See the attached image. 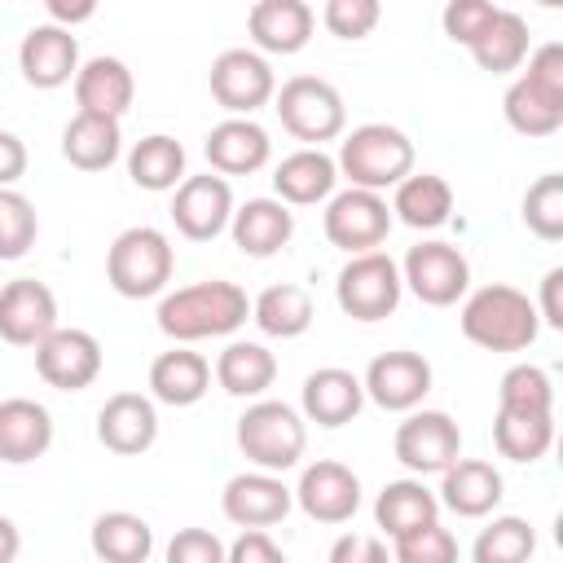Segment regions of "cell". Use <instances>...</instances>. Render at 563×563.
Returning <instances> with one entry per match:
<instances>
[{"label":"cell","mask_w":563,"mask_h":563,"mask_svg":"<svg viewBox=\"0 0 563 563\" xmlns=\"http://www.w3.org/2000/svg\"><path fill=\"white\" fill-rule=\"evenodd\" d=\"M312 26H317V13L303 0H260L246 13V31H251L260 57L264 53H277V57L299 53L312 40Z\"/></svg>","instance_id":"24"},{"label":"cell","mask_w":563,"mask_h":563,"mask_svg":"<svg viewBox=\"0 0 563 563\" xmlns=\"http://www.w3.org/2000/svg\"><path fill=\"white\" fill-rule=\"evenodd\" d=\"M391 207L383 194H369V189H339L330 194L325 202V216H321V229L330 238V246L347 251V255H365V251H378L391 233Z\"/></svg>","instance_id":"10"},{"label":"cell","mask_w":563,"mask_h":563,"mask_svg":"<svg viewBox=\"0 0 563 563\" xmlns=\"http://www.w3.org/2000/svg\"><path fill=\"white\" fill-rule=\"evenodd\" d=\"M18 550H22V532H18V523L9 515H0V563H13Z\"/></svg>","instance_id":"52"},{"label":"cell","mask_w":563,"mask_h":563,"mask_svg":"<svg viewBox=\"0 0 563 563\" xmlns=\"http://www.w3.org/2000/svg\"><path fill=\"white\" fill-rule=\"evenodd\" d=\"M523 224L541 242H559L563 238V176L559 172H545V176H537L528 185V194H523Z\"/></svg>","instance_id":"41"},{"label":"cell","mask_w":563,"mask_h":563,"mask_svg":"<svg viewBox=\"0 0 563 563\" xmlns=\"http://www.w3.org/2000/svg\"><path fill=\"white\" fill-rule=\"evenodd\" d=\"M383 18V4L378 0H325L321 9V22L334 40H365Z\"/></svg>","instance_id":"44"},{"label":"cell","mask_w":563,"mask_h":563,"mask_svg":"<svg viewBox=\"0 0 563 563\" xmlns=\"http://www.w3.org/2000/svg\"><path fill=\"white\" fill-rule=\"evenodd\" d=\"M97 440L119 453V457H136L158 440V409L150 396L141 391H114L101 409H97Z\"/></svg>","instance_id":"21"},{"label":"cell","mask_w":563,"mask_h":563,"mask_svg":"<svg viewBox=\"0 0 563 563\" xmlns=\"http://www.w3.org/2000/svg\"><path fill=\"white\" fill-rule=\"evenodd\" d=\"M493 444L510 462H541L554 444V413H510L497 409L493 418Z\"/></svg>","instance_id":"38"},{"label":"cell","mask_w":563,"mask_h":563,"mask_svg":"<svg viewBox=\"0 0 563 563\" xmlns=\"http://www.w3.org/2000/svg\"><path fill=\"white\" fill-rule=\"evenodd\" d=\"M325 563H391V554H387L383 537H374V532H343L330 545Z\"/></svg>","instance_id":"48"},{"label":"cell","mask_w":563,"mask_h":563,"mask_svg":"<svg viewBox=\"0 0 563 563\" xmlns=\"http://www.w3.org/2000/svg\"><path fill=\"white\" fill-rule=\"evenodd\" d=\"M176 273V251L172 238L154 224H132L123 229L110 251H106V282L123 299H150L167 295V282Z\"/></svg>","instance_id":"5"},{"label":"cell","mask_w":563,"mask_h":563,"mask_svg":"<svg viewBox=\"0 0 563 563\" xmlns=\"http://www.w3.org/2000/svg\"><path fill=\"white\" fill-rule=\"evenodd\" d=\"M40 216L35 202L18 189H0V260H22L35 246Z\"/></svg>","instance_id":"42"},{"label":"cell","mask_w":563,"mask_h":563,"mask_svg":"<svg viewBox=\"0 0 563 563\" xmlns=\"http://www.w3.org/2000/svg\"><path fill=\"white\" fill-rule=\"evenodd\" d=\"M57 330V295L35 277H13L0 286V339L13 347H35Z\"/></svg>","instance_id":"17"},{"label":"cell","mask_w":563,"mask_h":563,"mask_svg":"<svg viewBox=\"0 0 563 563\" xmlns=\"http://www.w3.org/2000/svg\"><path fill=\"white\" fill-rule=\"evenodd\" d=\"M26 176V145L18 132L0 128V189H13Z\"/></svg>","instance_id":"50"},{"label":"cell","mask_w":563,"mask_h":563,"mask_svg":"<svg viewBox=\"0 0 563 563\" xmlns=\"http://www.w3.org/2000/svg\"><path fill=\"white\" fill-rule=\"evenodd\" d=\"M532 308H537V321H545L550 330H563V268H550L541 277V299Z\"/></svg>","instance_id":"49"},{"label":"cell","mask_w":563,"mask_h":563,"mask_svg":"<svg viewBox=\"0 0 563 563\" xmlns=\"http://www.w3.org/2000/svg\"><path fill=\"white\" fill-rule=\"evenodd\" d=\"M53 449V413L31 396L0 400V462L26 466Z\"/></svg>","instance_id":"27"},{"label":"cell","mask_w":563,"mask_h":563,"mask_svg":"<svg viewBox=\"0 0 563 563\" xmlns=\"http://www.w3.org/2000/svg\"><path fill=\"white\" fill-rule=\"evenodd\" d=\"M303 444H308L303 413L286 400H251L238 418V449L246 462H255V471L282 475L299 466Z\"/></svg>","instance_id":"6"},{"label":"cell","mask_w":563,"mask_h":563,"mask_svg":"<svg viewBox=\"0 0 563 563\" xmlns=\"http://www.w3.org/2000/svg\"><path fill=\"white\" fill-rule=\"evenodd\" d=\"M365 405V387L352 369L343 365H321L303 378L299 387V413L303 422H317V427H347Z\"/></svg>","instance_id":"20"},{"label":"cell","mask_w":563,"mask_h":563,"mask_svg":"<svg viewBox=\"0 0 563 563\" xmlns=\"http://www.w3.org/2000/svg\"><path fill=\"white\" fill-rule=\"evenodd\" d=\"M132 97H136V79L128 70L123 57H88L79 62V75H75V106L84 114H106V119H123L132 110Z\"/></svg>","instance_id":"25"},{"label":"cell","mask_w":563,"mask_h":563,"mask_svg":"<svg viewBox=\"0 0 563 563\" xmlns=\"http://www.w3.org/2000/svg\"><path fill=\"white\" fill-rule=\"evenodd\" d=\"M128 176L136 189L167 194L185 180V145L167 132H150L128 150Z\"/></svg>","instance_id":"36"},{"label":"cell","mask_w":563,"mask_h":563,"mask_svg":"<svg viewBox=\"0 0 563 563\" xmlns=\"http://www.w3.org/2000/svg\"><path fill=\"white\" fill-rule=\"evenodd\" d=\"M317 317V303L303 286L295 282H277L268 290H260L251 299V321L268 334V339H299Z\"/></svg>","instance_id":"35"},{"label":"cell","mask_w":563,"mask_h":563,"mask_svg":"<svg viewBox=\"0 0 563 563\" xmlns=\"http://www.w3.org/2000/svg\"><path fill=\"white\" fill-rule=\"evenodd\" d=\"M207 391H211V361L202 352L172 347V352H158L150 361V400L172 405V409H189Z\"/></svg>","instance_id":"28"},{"label":"cell","mask_w":563,"mask_h":563,"mask_svg":"<svg viewBox=\"0 0 563 563\" xmlns=\"http://www.w3.org/2000/svg\"><path fill=\"white\" fill-rule=\"evenodd\" d=\"M334 167L347 180V189L383 194L413 172V141L391 123H361L343 136Z\"/></svg>","instance_id":"4"},{"label":"cell","mask_w":563,"mask_h":563,"mask_svg":"<svg viewBox=\"0 0 563 563\" xmlns=\"http://www.w3.org/2000/svg\"><path fill=\"white\" fill-rule=\"evenodd\" d=\"M506 123L519 136H550L563 128V44H541L528 53V70L501 97Z\"/></svg>","instance_id":"3"},{"label":"cell","mask_w":563,"mask_h":563,"mask_svg":"<svg viewBox=\"0 0 563 563\" xmlns=\"http://www.w3.org/2000/svg\"><path fill=\"white\" fill-rule=\"evenodd\" d=\"M119 150H123L119 119L75 110V119L62 128V158L79 172H106L119 158Z\"/></svg>","instance_id":"33"},{"label":"cell","mask_w":563,"mask_h":563,"mask_svg":"<svg viewBox=\"0 0 563 563\" xmlns=\"http://www.w3.org/2000/svg\"><path fill=\"white\" fill-rule=\"evenodd\" d=\"M435 519H440V501H435V493H431L418 475L391 479V484H383L378 497H374V523H378L391 541L405 537V532H413V528H427V523H435Z\"/></svg>","instance_id":"31"},{"label":"cell","mask_w":563,"mask_h":563,"mask_svg":"<svg viewBox=\"0 0 563 563\" xmlns=\"http://www.w3.org/2000/svg\"><path fill=\"white\" fill-rule=\"evenodd\" d=\"M299 510L317 523H347L361 510V479L352 466L334 457H317L312 466L299 471V484L290 488Z\"/></svg>","instance_id":"16"},{"label":"cell","mask_w":563,"mask_h":563,"mask_svg":"<svg viewBox=\"0 0 563 563\" xmlns=\"http://www.w3.org/2000/svg\"><path fill=\"white\" fill-rule=\"evenodd\" d=\"M391 563H457V537L435 519L391 541Z\"/></svg>","instance_id":"43"},{"label":"cell","mask_w":563,"mask_h":563,"mask_svg":"<svg viewBox=\"0 0 563 563\" xmlns=\"http://www.w3.org/2000/svg\"><path fill=\"white\" fill-rule=\"evenodd\" d=\"M497 409L510 413H554V383L541 365H510L497 383Z\"/></svg>","instance_id":"40"},{"label":"cell","mask_w":563,"mask_h":563,"mask_svg":"<svg viewBox=\"0 0 563 563\" xmlns=\"http://www.w3.org/2000/svg\"><path fill=\"white\" fill-rule=\"evenodd\" d=\"M528 53H532V31H528V22H523L515 9H497L493 26L471 44L475 66L488 70V75H510V70H519V66L528 62Z\"/></svg>","instance_id":"37"},{"label":"cell","mask_w":563,"mask_h":563,"mask_svg":"<svg viewBox=\"0 0 563 563\" xmlns=\"http://www.w3.org/2000/svg\"><path fill=\"white\" fill-rule=\"evenodd\" d=\"M493 18H497V4H488V0H449L444 13H440L444 35L453 44H462V48H471L493 26Z\"/></svg>","instance_id":"45"},{"label":"cell","mask_w":563,"mask_h":563,"mask_svg":"<svg viewBox=\"0 0 563 563\" xmlns=\"http://www.w3.org/2000/svg\"><path fill=\"white\" fill-rule=\"evenodd\" d=\"M405 282H400V264L387 251H365V255H347V264L334 277V299L352 321H383L400 308Z\"/></svg>","instance_id":"8"},{"label":"cell","mask_w":563,"mask_h":563,"mask_svg":"<svg viewBox=\"0 0 563 563\" xmlns=\"http://www.w3.org/2000/svg\"><path fill=\"white\" fill-rule=\"evenodd\" d=\"M35 374L57 391H84L101 374V343L88 330L57 325L44 343H35Z\"/></svg>","instance_id":"15"},{"label":"cell","mask_w":563,"mask_h":563,"mask_svg":"<svg viewBox=\"0 0 563 563\" xmlns=\"http://www.w3.org/2000/svg\"><path fill=\"white\" fill-rule=\"evenodd\" d=\"M216 383L229 396L242 400H264V391L277 383V356L255 343V339H233L220 356H216Z\"/></svg>","instance_id":"32"},{"label":"cell","mask_w":563,"mask_h":563,"mask_svg":"<svg viewBox=\"0 0 563 563\" xmlns=\"http://www.w3.org/2000/svg\"><path fill=\"white\" fill-rule=\"evenodd\" d=\"M229 233H233V246L242 255L268 260L295 238V211L277 198H246L242 207H233Z\"/></svg>","instance_id":"26"},{"label":"cell","mask_w":563,"mask_h":563,"mask_svg":"<svg viewBox=\"0 0 563 563\" xmlns=\"http://www.w3.org/2000/svg\"><path fill=\"white\" fill-rule=\"evenodd\" d=\"M273 92L277 75L255 48H224L211 62V97L220 110H229V119H251L260 106L273 101Z\"/></svg>","instance_id":"12"},{"label":"cell","mask_w":563,"mask_h":563,"mask_svg":"<svg viewBox=\"0 0 563 563\" xmlns=\"http://www.w3.org/2000/svg\"><path fill=\"white\" fill-rule=\"evenodd\" d=\"M506 497L501 471L484 457H457L449 471H440V493L435 501L444 510H453L457 519H484L497 510V501Z\"/></svg>","instance_id":"22"},{"label":"cell","mask_w":563,"mask_h":563,"mask_svg":"<svg viewBox=\"0 0 563 563\" xmlns=\"http://www.w3.org/2000/svg\"><path fill=\"white\" fill-rule=\"evenodd\" d=\"M273 110H277L282 128L295 141H303V150H321V141H334L347 128L343 92L321 75H290L273 92Z\"/></svg>","instance_id":"7"},{"label":"cell","mask_w":563,"mask_h":563,"mask_svg":"<svg viewBox=\"0 0 563 563\" xmlns=\"http://www.w3.org/2000/svg\"><path fill=\"white\" fill-rule=\"evenodd\" d=\"M158 330L176 343H198V339H224L246 325L251 299L238 282L211 277L194 286H176L158 299Z\"/></svg>","instance_id":"1"},{"label":"cell","mask_w":563,"mask_h":563,"mask_svg":"<svg viewBox=\"0 0 563 563\" xmlns=\"http://www.w3.org/2000/svg\"><path fill=\"white\" fill-rule=\"evenodd\" d=\"M391 449L409 475H440L462 457V427L444 409H409V418L396 427Z\"/></svg>","instance_id":"11"},{"label":"cell","mask_w":563,"mask_h":563,"mask_svg":"<svg viewBox=\"0 0 563 563\" xmlns=\"http://www.w3.org/2000/svg\"><path fill=\"white\" fill-rule=\"evenodd\" d=\"M18 70L31 88H62V84H75L79 75V40L75 31H62L53 22H40L22 35L18 44Z\"/></svg>","instance_id":"18"},{"label":"cell","mask_w":563,"mask_h":563,"mask_svg":"<svg viewBox=\"0 0 563 563\" xmlns=\"http://www.w3.org/2000/svg\"><path fill=\"white\" fill-rule=\"evenodd\" d=\"M88 545L101 563H150L154 554V528L132 510H106L92 519Z\"/></svg>","instance_id":"34"},{"label":"cell","mask_w":563,"mask_h":563,"mask_svg":"<svg viewBox=\"0 0 563 563\" xmlns=\"http://www.w3.org/2000/svg\"><path fill=\"white\" fill-rule=\"evenodd\" d=\"M400 282H405V290L418 303H427V308H453L471 290V264H466V255L453 242L427 238V242H418V246L405 251Z\"/></svg>","instance_id":"9"},{"label":"cell","mask_w":563,"mask_h":563,"mask_svg":"<svg viewBox=\"0 0 563 563\" xmlns=\"http://www.w3.org/2000/svg\"><path fill=\"white\" fill-rule=\"evenodd\" d=\"M537 554V532L519 515H497L488 528H479L471 545V563H528Z\"/></svg>","instance_id":"39"},{"label":"cell","mask_w":563,"mask_h":563,"mask_svg":"<svg viewBox=\"0 0 563 563\" xmlns=\"http://www.w3.org/2000/svg\"><path fill=\"white\" fill-rule=\"evenodd\" d=\"M97 13L92 0H79V4H66V0H48V22L62 26V31H75L79 22H88Z\"/></svg>","instance_id":"51"},{"label":"cell","mask_w":563,"mask_h":563,"mask_svg":"<svg viewBox=\"0 0 563 563\" xmlns=\"http://www.w3.org/2000/svg\"><path fill=\"white\" fill-rule=\"evenodd\" d=\"M431 361L422 352H409V347H391V352H378L369 365H365V400H374L378 409L387 413H409L427 400L431 391Z\"/></svg>","instance_id":"13"},{"label":"cell","mask_w":563,"mask_h":563,"mask_svg":"<svg viewBox=\"0 0 563 563\" xmlns=\"http://www.w3.org/2000/svg\"><path fill=\"white\" fill-rule=\"evenodd\" d=\"M224 563H286V554L264 528H242V537L224 545Z\"/></svg>","instance_id":"47"},{"label":"cell","mask_w":563,"mask_h":563,"mask_svg":"<svg viewBox=\"0 0 563 563\" xmlns=\"http://www.w3.org/2000/svg\"><path fill=\"white\" fill-rule=\"evenodd\" d=\"M457 325L484 352H523L541 334V321H537L532 299L523 290L506 286V282H488V286L471 290L462 299Z\"/></svg>","instance_id":"2"},{"label":"cell","mask_w":563,"mask_h":563,"mask_svg":"<svg viewBox=\"0 0 563 563\" xmlns=\"http://www.w3.org/2000/svg\"><path fill=\"white\" fill-rule=\"evenodd\" d=\"M290 506H295V493L282 484V475H268V471H242L220 493V510L238 528H273L290 515Z\"/></svg>","instance_id":"19"},{"label":"cell","mask_w":563,"mask_h":563,"mask_svg":"<svg viewBox=\"0 0 563 563\" xmlns=\"http://www.w3.org/2000/svg\"><path fill=\"white\" fill-rule=\"evenodd\" d=\"M339 185V167L325 150H295L273 167V194L286 207H317L330 202Z\"/></svg>","instance_id":"29"},{"label":"cell","mask_w":563,"mask_h":563,"mask_svg":"<svg viewBox=\"0 0 563 563\" xmlns=\"http://www.w3.org/2000/svg\"><path fill=\"white\" fill-rule=\"evenodd\" d=\"M202 154L211 163L216 176H251L260 172L268 158H273V141L268 132L255 123V119H220L207 141H202Z\"/></svg>","instance_id":"23"},{"label":"cell","mask_w":563,"mask_h":563,"mask_svg":"<svg viewBox=\"0 0 563 563\" xmlns=\"http://www.w3.org/2000/svg\"><path fill=\"white\" fill-rule=\"evenodd\" d=\"M167 563H224V541L211 528H180L167 541Z\"/></svg>","instance_id":"46"},{"label":"cell","mask_w":563,"mask_h":563,"mask_svg":"<svg viewBox=\"0 0 563 563\" xmlns=\"http://www.w3.org/2000/svg\"><path fill=\"white\" fill-rule=\"evenodd\" d=\"M387 207H391V220H400V224L427 233V229L449 224V216H453V189H449V180L435 176V172H409V176L396 185V194H391Z\"/></svg>","instance_id":"30"},{"label":"cell","mask_w":563,"mask_h":563,"mask_svg":"<svg viewBox=\"0 0 563 563\" xmlns=\"http://www.w3.org/2000/svg\"><path fill=\"white\" fill-rule=\"evenodd\" d=\"M233 220V189L224 176L207 172V176H185L172 189V224L180 238L189 242H211L229 229Z\"/></svg>","instance_id":"14"}]
</instances>
